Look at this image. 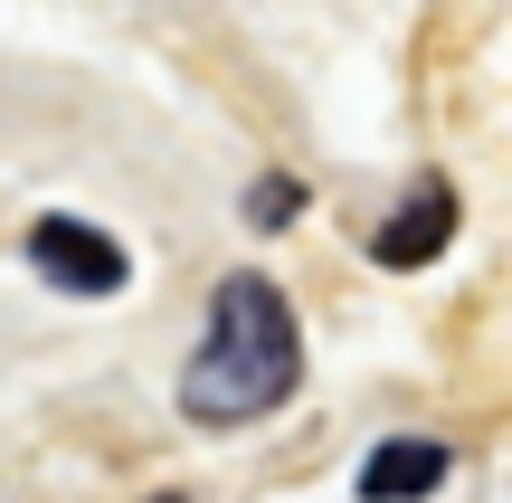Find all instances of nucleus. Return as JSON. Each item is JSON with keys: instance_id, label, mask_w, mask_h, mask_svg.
I'll use <instances>...</instances> for the list:
<instances>
[{"instance_id": "f03ea898", "label": "nucleus", "mask_w": 512, "mask_h": 503, "mask_svg": "<svg viewBox=\"0 0 512 503\" xmlns=\"http://www.w3.org/2000/svg\"><path fill=\"white\" fill-rule=\"evenodd\" d=\"M29 257H38V276L67 285V295H124V276H133V257L105 238V228H86V219H38Z\"/></svg>"}, {"instance_id": "7ed1b4c3", "label": "nucleus", "mask_w": 512, "mask_h": 503, "mask_svg": "<svg viewBox=\"0 0 512 503\" xmlns=\"http://www.w3.org/2000/svg\"><path fill=\"white\" fill-rule=\"evenodd\" d=\"M446 238H456V190H446V181H418V190H408V209H399V219H380L370 257H380L389 276H408V266H427V257L446 247Z\"/></svg>"}, {"instance_id": "39448f33", "label": "nucleus", "mask_w": 512, "mask_h": 503, "mask_svg": "<svg viewBox=\"0 0 512 503\" xmlns=\"http://www.w3.org/2000/svg\"><path fill=\"white\" fill-rule=\"evenodd\" d=\"M294 209H304V181H285V171H266V181L247 190V228H285Z\"/></svg>"}, {"instance_id": "f257e3e1", "label": "nucleus", "mask_w": 512, "mask_h": 503, "mask_svg": "<svg viewBox=\"0 0 512 503\" xmlns=\"http://www.w3.org/2000/svg\"><path fill=\"white\" fill-rule=\"evenodd\" d=\"M294 380H304L294 304L275 295L256 266L219 276V295H209V342L190 352V371H181L190 428H247V418H266L275 399L294 390Z\"/></svg>"}, {"instance_id": "20e7f679", "label": "nucleus", "mask_w": 512, "mask_h": 503, "mask_svg": "<svg viewBox=\"0 0 512 503\" xmlns=\"http://www.w3.org/2000/svg\"><path fill=\"white\" fill-rule=\"evenodd\" d=\"M446 466L456 456L437 447V437H389L380 456H361V503H418L446 485Z\"/></svg>"}, {"instance_id": "423d86ee", "label": "nucleus", "mask_w": 512, "mask_h": 503, "mask_svg": "<svg viewBox=\"0 0 512 503\" xmlns=\"http://www.w3.org/2000/svg\"><path fill=\"white\" fill-rule=\"evenodd\" d=\"M162 503H181V494H162Z\"/></svg>"}]
</instances>
